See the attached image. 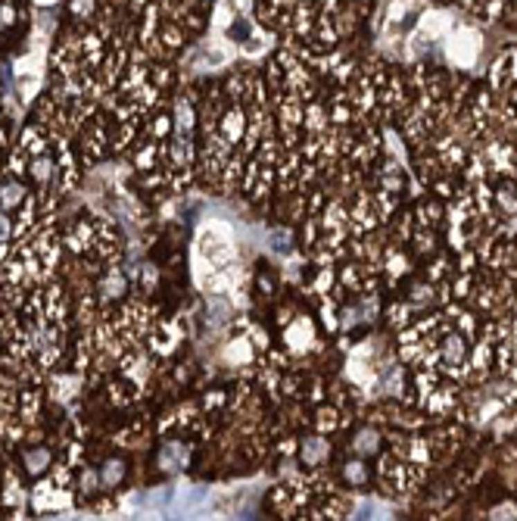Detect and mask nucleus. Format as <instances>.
<instances>
[{
	"label": "nucleus",
	"instance_id": "1a4fd4ad",
	"mask_svg": "<svg viewBox=\"0 0 517 521\" xmlns=\"http://www.w3.org/2000/svg\"><path fill=\"white\" fill-rule=\"evenodd\" d=\"M174 128H178L181 134H187L193 128V109L187 100H178L174 103Z\"/></svg>",
	"mask_w": 517,
	"mask_h": 521
},
{
	"label": "nucleus",
	"instance_id": "6e6552de",
	"mask_svg": "<svg viewBox=\"0 0 517 521\" xmlns=\"http://www.w3.org/2000/svg\"><path fill=\"white\" fill-rule=\"evenodd\" d=\"M22 200H25V188L19 182H6L0 188V206L3 209H16Z\"/></svg>",
	"mask_w": 517,
	"mask_h": 521
},
{
	"label": "nucleus",
	"instance_id": "f257e3e1",
	"mask_svg": "<svg viewBox=\"0 0 517 521\" xmlns=\"http://www.w3.org/2000/svg\"><path fill=\"white\" fill-rule=\"evenodd\" d=\"M22 462H25V471H28V475H41V471H47V465H50V450L47 446H35V450H28L22 456Z\"/></svg>",
	"mask_w": 517,
	"mask_h": 521
},
{
	"label": "nucleus",
	"instance_id": "39448f33",
	"mask_svg": "<svg viewBox=\"0 0 517 521\" xmlns=\"http://www.w3.org/2000/svg\"><path fill=\"white\" fill-rule=\"evenodd\" d=\"M243 113L240 109H230V113H224V119H221V138L224 141H237L243 134Z\"/></svg>",
	"mask_w": 517,
	"mask_h": 521
},
{
	"label": "nucleus",
	"instance_id": "423d86ee",
	"mask_svg": "<svg viewBox=\"0 0 517 521\" xmlns=\"http://www.w3.org/2000/svg\"><path fill=\"white\" fill-rule=\"evenodd\" d=\"M464 356H467V346H464V340L461 337H446V344H442V359H446L448 365H461L464 362Z\"/></svg>",
	"mask_w": 517,
	"mask_h": 521
},
{
	"label": "nucleus",
	"instance_id": "ddd939ff",
	"mask_svg": "<svg viewBox=\"0 0 517 521\" xmlns=\"http://www.w3.org/2000/svg\"><path fill=\"white\" fill-rule=\"evenodd\" d=\"M187 157H190V147H187V141L184 138H174L172 141V163L174 166H184Z\"/></svg>",
	"mask_w": 517,
	"mask_h": 521
},
{
	"label": "nucleus",
	"instance_id": "9b49d317",
	"mask_svg": "<svg viewBox=\"0 0 517 521\" xmlns=\"http://www.w3.org/2000/svg\"><path fill=\"white\" fill-rule=\"evenodd\" d=\"M50 175H53V163H50L47 157H37L35 163H31V178H35L37 184H47Z\"/></svg>",
	"mask_w": 517,
	"mask_h": 521
},
{
	"label": "nucleus",
	"instance_id": "20e7f679",
	"mask_svg": "<svg viewBox=\"0 0 517 521\" xmlns=\"http://www.w3.org/2000/svg\"><path fill=\"white\" fill-rule=\"evenodd\" d=\"M187 462V450L181 443H168L165 450L159 452V465L165 471H174V468H181V465Z\"/></svg>",
	"mask_w": 517,
	"mask_h": 521
},
{
	"label": "nucleus",
	"instance_id": "9d476101",
	"mask_svg": "<svg viewBox=\"0 0 517 521\" xmlns=\"http://www.w3.org/2000/svg\"><path fill=\"white\" fill-rule=\"evenodd\" d=\"M355 452L359 456H368V452H374L377 450V431H371V427H365V431H359L355 434Z\"/></svg>",
	"mask_w": 517,
	"mask_h": 521
},
{
	"label": "nucleus",
	"instance_id": "f8f14e48",
	"mask_svg": "<svg viewBox=\"0 0 517 521\" xmlns=\"http://www.w3.org/2000/svg\"><path fill=\"white\" fill-rule=\"evenodd\" d=\"M122 290H125V278L118 275V272H112V275L103 281V297L116 300V297H122Z\"/></svg>",
	"mask_w": 517,
	"mask_h": 521
},
{
	"label": "nucleus",
	"instance_id": "0eeeda50",
	"mask_svg": "<svg viewBox=\"0 0 517 521\" xmlns=\"http://www.w3.org/2000/svg\"><path fill=\"white\" fill-rule=\"evenodd\" d=\"M122 477H125L122 459H109V462L100 468V484H103V487H116V484H122Z\"/></svg>",
	"mask_w": 517,
	"mask_h": 521
},
{
	"label": "nucleus",
	"instance_id": "f03ea898",
	"mask_svg": "<svg viewBox=\"0 0 517 521\" xmlns=\"http://www.w3.org/2000/svg\"><path fill=\"white\" fill-rule=\"evenodd\" d=\"M327 452H330L327 440L311 437V440H305V443H302V462L305 465H318V462H324V459H327Z\"/></svg>",
	"mask_w": 517,
	"mask_h": 521
},
{
	"label": "nucleus",
	"instance_id": "2eb2a0df",
	"mask_svg": "<svg viewBox=\"0 0 517 521\" xmlns=\"http://www.w3.org/2000/svg\"><path fill=\"white\" fill-rule=\"evenodd\" d=\"M10 234H12V222H10V215L0 213V244H3V240H10Z\"/></svg>",
	"mask_w": 517,
	"mask_h": 521
},
{
	"label": "nucleus",
	"instance_id": "7ed1b4c3",
	"mask_svg": "<svg viewBox=\"0 0 517 521\" xmlns=\"http://www.w3.org/2000/svg\"><path fill=\"white\" fill-rule=\"evenodd\" d=\"M203 253L209 259H224L230 253V244L224 238H218V231H203Z\"/></svg>",
	"mask_w": 517,
	"mask_h": 521
},
{
	"label": "nucleus",
	"instance_id": "4468645a",
	"mask_svg": "<svg viewBox=\"0 0 517 521\" xmlns=\"http://www.w3.org/2000/svg\"><path fill=\"white\" fill-rule=\"evenodd\" d=\"M346 477H349V484H361V481H365V465H361V462H349L346 465Z\"/></svg>",
	"mask_w": 517,
	"mask_h": 521
}]
</instances>
